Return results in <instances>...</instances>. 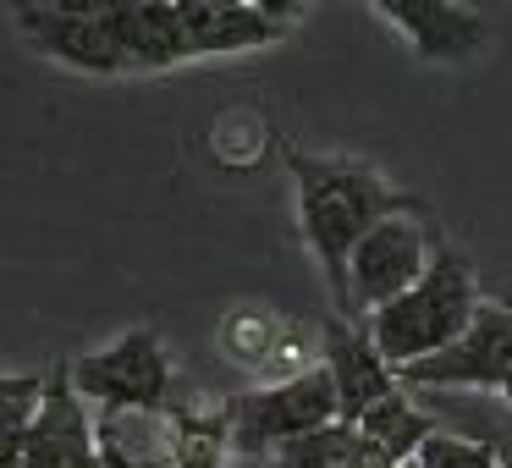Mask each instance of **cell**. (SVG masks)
<instances>
[{
  "instance_id": "6da1fadb",
  "label": "cell",
  "mask_w": 512,
  "mask_h": 468,
  "mask_svg": "<svg viewBox=\"0 0 512 468\" xmlns=\"http://www.w3.org/2000/svg\"><path fill=\"white\" fill-rule=\"evenodd\" d=\"M292 182H298V221L309 237L314 259H320L325 281L336 292V314H347V259L353 248L375 232L386 215L419 210V199L397 193L375 166L347 155H309L298 144H281Z\"/></svg>"
},
{
  "instance_id": "7a4b0ae2",
  "label": "cell",
  "mask_w": 512,
  "mask_h": 468,
  "mask_svg": "<svg viewBox=\"0 0 512 468\" xmlns=\"http://www.w3.org/2000/svg\"><path fill=\"white\" fill-rule=\"evenodd\" d=\"M479 303L485 298H479L474 259L441 237V248H435V259H430V270H424L419 287L402 292L397 303H386V309H375L364 325H369L375 353L391 364V375H402V369L446 353V347L474 325Z\"/></svg>"
},
{
  "instance_id": "3957f363",
  "label": "cell",
  "mask_w": 512,
  "mask_h": 468,
  "mask_svg": "<svg viewBox=\"0 0 512 468\" xmlns=\"http://www.w3.org/2000/svg\"><path fill=\"white\" fill-rule=\"evenodd\" d=\"M331 424H336V386L325 375V364L226 402L232 452L243 457H276L287 441H303V435L331 430Z\"/></svg>"
},
{
  "instance_id": "277c9868",
  "label": "cell",
  "mask_w": 512,
  "mask_h": 468,
  "mask_svg": "<svg viewBox=\"0 0 512 468\" xmlns=\"http://www.w3.org/2000/svg\"><path fill=\"white\" fill-rule=\"evenodd\" d=\"M435 248H441V232L430 226V215L419 210H402V215H386L364 243L353 248L347 259V320H369L375 309L397 303L402 292H413L430 270Z\"/></svg>"
},
{
  "instance_id": "5b68a950",
  "label": "cell",
  "mask_w": 512,
  "mask_h": 468,
  "mask_svg": "<svg viewBox=\"0 0 512 468\" xmlns=\"http://www.w3.org/2000/svg\"><path fill=\"white\" fill-rule=\"evenodd\" d=\"M67 375L72 391L83 402H100L105 413H160L171 397V358L160 331H149V325H133L116 342L72 358Z\"/></svg>"
},
{
  "instance_id": "8992f818",
  "label": "cell",
  "mask_w": 512,
  "mask_h": 468,
  "mask_svg": "<svg viewBox=\"0 0 512 468\" xmlns=\"http://www.w3.org/2000/svg\"><path fill=\"white\" fill-rule=\"evenodd\" d=\"M512 380V303L485 298L463 336L446 353L424 358V364L402 369L397 386H419V391H490L501 397Z\"/></svg>"
},
{
  "instance_id": "52a82bcc",
  "label": "cell",
  "mask_w": 512,
  "mask_h": 468,
  "mask_svg": "<svg viewBox=\"0 0 512 468\" xmlns=\"http://www.w3.org/2000/svg\"><path fill=\"white\" fill-rule=\"evenodd\" d=\"M17 28L39 56L61 67L116 78L127 72V56L111 34V6L105 0H61V6H17Z\"/></svg>"
},
{
  "instance_id": "ba28073f",
  "label": "cell",
  "mask_w": 512,
  "mask_h": 468,
  "mask_svg": "<svg viewBox=\"0 0 512 468\" xmlns=\"http://www.w3.org/2000/svg\"><path fill=\"white\" fill-rule=\"evenodd\" d=\"M17 468H105L100 430L89 419V402L72 391L67 364L50 369L45 402H39V419L28 430V446H23V463Z\"/></svg>"
},
{
  "instance_id": "9c48e42d",
  "label": "cell",
  "mask_w": 512,
  "mask_h": 468,
  "mask_svg": "<svg viewBox=\"0 0 512 468\" xmlns=\"http://www.w3.org/2000/svg\"><path fill=\"white\" fill-rule=\"evenodd\" d=\"M325 375L336 386V424H358L375 402H386L397 391L391 364L369 342V325L347 320V314L325 320Z\"/></svg>"
},
{
  "instance_id": "30bf717a",
  "label": "cell",
  "mask_w": 512,
  "mask_h": 468,
  "mask_svg": "<svg viewBox=\"0 0 512 468\" xmlns=\"http://www.w3.org/2000/svg\"><path fill=\"white\" fill-rule=\"evenodd\" d=\"M182 28H188L193 56H232V50H265L287 39L292 12H281L276 0L259 6H237V0H177Z\"/></svg>"
},
{
  "instance_id": "8fae6325",
  "label": "cell",
  "mask_w": 512,
  "mask_h": 468,
  "mask_svg": "<svg viewBox=\"0 0 512 468\" xmlns=\"http://www.w3.org/2000/svg\"><path fill=\"white\" fill-rule=\"evenodd\" d=\"M375 12L408 34L424 61H463L485 45V17L446 0H375Z\"/></svg>"
},
{
  "instance_id": "7c38bea8",
  "label": "cell",
  "mask_w": 512,
  "mask_h": 468,
  "mask_svg": "<svg viewBox=\"0 0 512 468\" xmlns=\"http://www.w3.org/2000/svg\"><path fill=\"white\" fill-rule=\"evenodd\" d=\"M111 34L127 56V72H166L193 61L177 0H122L111 6Z\"/></svg>"
},
{
  "instance_id": "4fadbf2b",
  "label": "cell",
  "mask_w": 512,
  "mask_h": 468,
  "mask_svg": "<svg viewBox=\"0 0 512 468\" xmlns=\"http://www.w3.org/2000/svg\"><path fill=\"white\" fill-rule=\"evenodd\" d=\"M353 430L364 435V441L375 446V452L386 457L391 468H397V463H408V457H419V446L430 441L441 424H435V413H424L419 402H413L408 391L397 386L386 402H375V408H369L364 419L353 424Z\"/></svg>"
},
{
  "instance_id": "5bb4252c",
  "label": "cell",
  "mask_w": 512,
  "mask_h": 468,
  "mask_svg": "<svg viewBox=\"0 0 512 468\" xmlns=\"http://www.w3.org/2000/svg\"><path fill=\"white\" fill-rule=\"evenodd\" d=\"M270 463L276 468H391L353 424H331V430H314L303 441H287Z\"/></svg>"
},
{
  "instance_id": "9a60e30c",
  "label": "cell",
  "mask_w": 512,
  "mask_h": 468,
  "mask_svg": "<svg viewBox=\"0 0 512 468\" xmlns=\"http://www.w3.org/2000/svg\"><path fill=\"white\" fill-rule=\"evenodd\" d=\"M45 386H50V375H0V468L23 463V446L39 419Z\"/></svg>"
},
{
  "instance_id": "2e32d148",
  "label": "cell",
  "mask_w": 512,
  "mask_h": 468,
  "mask_svg": "<svg viewBox=\"0 0 512 468\" xmlns=\"http://www.w3.org/2000/svg\"><path fill=\"white\" fill-rule=\"evenodd\" d=\"M419 463H424V468H501V457L490 452L485 441H474V435L435 430L430 441L419 446Z\"/></svg>"
},
{
  "instance_id": "e0dca14e",
  "label": "cell",
  "mask_w": 512,
  "mask_h": 468,
  "mask_svg": "<svg viewBox=\"0 0 512 468\" xmlns=\"http://www.w3.org/2000/svg\"><path fill=\"white\" fill-rule=\"evenodd\" d=\"M474 441H485L501 457V468H512V413H507V424H479Z\"/></svg>"
},
{
  "instance_id": "ac0fdd59",
  "label": "cell",
  "mask_w": 512,
  "mask_h": 468,
  "mask_svg": "<svg viewBox=\"0 0 512 468\" xmlns=\"http://www.w3.org/2000/svg\"><path fill=\"white\" fill-rule=\"evenodd\" d=\"M397 468H424V463H419V457H408V463H397Z\"/></svg>"
},
{
  "instance_id": "d6986e66",
  "label": "cell",
  "mask_w": 512,
  "mask_h": 468,
  "mask_svg": "<svg viewBox=\"0 0 512 468\" xmlns=\"http://www.w3.org/2000/svg\"><path fill=\"white\" fill-rule=\"evenodd\" d=\"M501 303H512V298H501Z\"/></svg>"
}]
</instances>
